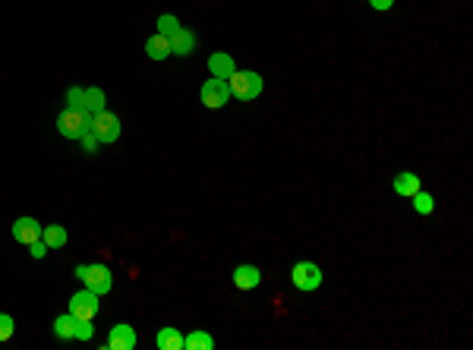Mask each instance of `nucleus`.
Listing matches in <instances>:
<instances>
[{
  "instance_id": "f257e3e1",
  "label": "nucleus",
  "mask_w": 473,
  "mask_h": 350,
  "mask_svg": "<svg viewBox=\"0 0 473 350\" xmlns=\"http://www.w3.org/2000/svg\"><path fill=\"white\" fill-rule=\"evenodd\" d=\"M227 89L231 98H240V101H253L262 95V76L253 69H237L233 76H227Z\"/></svg>"
},
{
  "instance_id": "f03ea898",
  "label": "nucleus",
  "mask_w": 473,
  "mask_h": 350,
  "mask_svg": "<svg viewBox=\"0 0 473 350\" xmlns=\"http://www.w3.org/2000/svg\"><path fill=\"white\" fill-rule=\"evenodd\" d=\"M57 130H60L63 139H83L92 130V114L83 108H67L57 117Z\"/></svg>"
},
{
  "instance_id": "7ed1b4c3",
  "label": "nucleus",
  "mask_w": 473,
  "mask_h": 350,
  "mask_svg": "<svg viewBox=\"0 0 473 350\" xmlns=\"http://www.w3.org/2000/svg\"><path fill=\"white\" fill-rule=\"evenodd\" d=\"M76 278H83V284L89 290H95L98 297L108 294L114 288V278H110L108 265H76Z\"/></svg>"
},
{
  "instance_id": "20e7f679",
  "label": "nucleus",
  "mask_w": 473,
  "mask_h": 350,
  "mask_svg": "<svg viewBox=\"0 0 473 350\" xmlns=\"http://www.w3.org/2000/svg\"><path fill=\"white\" fill-rule=\"evenodd\" d=\"M227 101H231V89H227V79H218V76H212V79H206V83H202V104H206L208 110L224 108Z\"/></svg>"
},
{
  "instance_id": "39448f33",
  "label": "nucleus",
  "mask_w": 473,
  "mask_h": 350,
  "mask_svg": "<svg viewBox=\"0 0 473 350\" xmlns=\"http://www.w3.org/2000/svg\"><path fill=\"white\" fill-rule=\"evenodd\" d=\"M98 303H101V297L95 294V290H79V294H73V300H69V312H73L76 319H85V322H92V319L98 316Z\"/></svg>"
},
{
  "instance_id": "423d86ee",
  "label": "nucleus",
  "mask_w": 473,
  "mask_h": 350,
  "mask_svg": "<svg viewBox=\"0 0 473 350\" xmlns=\"http://www.w3.org/2000/svg\"><path fill=\"white\" fill-rule=\"evenodd\" d=\"M92 133L101 139V145L104 142H117V139H120V117L110 114V110L95 114V117H92Z\"/></svg>"
},
{
  "instance_id": "0eeeda50",
  "label": "nucleus",
  "mask_w": 473,
  "mask_h": 350,
  "mask_svg": "<svg viewBox=\"0 0 473 350\" xmlns=\"http://www.w3.org/2000/svg\"><path fill=\"white\" fill-rule=\"evenodd\" d=\"M290 278H294L297 290H315L319 284H322V268L313 265V262H297L294 272H290Z\"/></svg>"
},
{
  "instance_id": "6e6552de",
  "label": "nucleus",
  "mask_w": 473,
  "mask_h": 350,
  "mask_svg": "<svg viewBox=\"0 0 473 350\" xmlns=\"http://www.w3.org/2000/svg\"><path fill=\"white\" fill-rule=\"evenodd\" d=\"M104 347H108V350H133V347H136V331H133V325H126V322L114 325Z\"/></svg>"
},
{
  "instance_id": "1a4fd4ad",
  "label": "nucleus",
  "mask_w": 473,
  "mask_h": 350,
  "mask_svg": "<svg viewBox=\"0 0 473 350\" xmlns=\"http://www.w3.org/2000/svg\"><path fill=\"white\" fill-rule=\"evenodd\" d=\"M13 240L22 243V247L42 240V224H38L35 218H16L13 221Z\"/></svg>"
},
{
  "instance_id": "9d476101",
  "label": "nucleus",
  "mask_w": 473,
  "mask_h": 350,
  "mask_svg": "<svg viewBox=\"0 0 473 350\" xmlns=\"http://www.w3.org/2000/svg\"><path fill=\"white\" fill-rule=\"evenodd\" d=\"M262 275H259V268L256 265H237L233 268V288L237 290H253L259 288Z\"/></svg>"
},
{
  "instance_id": "9b49d317",
  "label": "nucleus",
  "mask_w": 473,
  "mask_h": 350,
  "mask_svg": "<svg viewBox=\"0 0 473 350\" xmlns=\"http://www.w3.org/2000/svg\"><path fill=\"white\" fill-rule=\"evenodd\" d=\"M167 42H171V54H177V57H186V54L196 51V35H192L190 28H183V26H180L177 35H171Z\"/></svg>"
},
{
  "instance_id": "f8f14e48",
  "label": "nucleus",
  "mask_w": 473,
  "mask_h": 350,
  "mask_svg": "<svg viewBox=\"0 0 473 350\" xmlns=\"http://www.w3.org/2000/svg\"><path fill=\"white\" fill-rule=\"evenodd\" d=\"M208 73L218 76V79H227V76L237 73V67H233V57L231 54H212L208 57Z\"/></svg>"
},
{
  "instance_id": "ddd939ff",
  "label": "nucleus",
  "mask_w": 473,
  "mask_h": 350,
  "mask_svg": "<svg viewBox=\"0 0 473 350\" xmlns=\"http://www.w3.org/2000/svg\"><path fill=\"white\" fill-rule=\"evenodd\" d=\"M145 54H149L151 60H165V57H171V42H167L161 32H155L149 42H145Z\"/></svg>"
},
{
  "instance_id": "4468645a",
  "label": "nucleus",
  "mask_w": 473,
  "mask_h": 350,
  "mask_svg": "<svg viewBox=\"0 0 473 350\" xmlns=\"http://www.w3.org/2000/svg\"><path fill=\"white\" fill-rule=\"evenodd\" d=\"M42 240L48 243V249H60V247H67L69 233L63 224H48V227H42Z\"/></svg>"
},
{
  "instance_id": "2eb2a0df",
  "label": "nucleus",
  "mask_w": 473,
  "mask_h": 350,
  "mask_svg": "<svg viewBox=\"0 0 473 350\" xmlns=\"http://www.w3.org/2000/svg\"><path fill=\"white\" fill-rule=\"evenodd\" d=\"M155 347L158 350H183V335L177 328H161L155 335Z\"/></svg>"
},
{
  "instance_id": "dca6fc26",
  "label": "nucleus",
  "mask_w": 473,
  "mask_h": 350,
  "mask_svg": "<svg viewBox=\"0 0 473 350\" xmlns=\"http://www.w3.org/2000/svg\"><path fill=\"white\" fill-rule=\"evenodd\" d=\"M212 347H215V338L202 328L190 331V335L183 338V350H212Z\"/></svg>"
},
{
  "instance_id": "f3484780",
  "label": "nucleus",
  "mask_w": 473,
  "mask_h": 350,
  "mask_svg": "<svg viewBox=\"0 0 473 350\" xmlns=\"http://www.w3.org/2000/svg\"><path fill=\"white\" fill-rule=\"evenodd\" d=\"M76 322H79V319H76L73 312H67V316H57V319H54V335L60 338V341H76Z\"/></svg>"
},
{
  "instance_id": "a211bd4d",
  "label": "nucleus",
  "mask_w": 473,
  "mask_h": 350,
  "mask_svg": "<svg viewBox=\"0 0 473 350\" xmlns=\"http://www.w3.org/2000/svg\"><path fill=\"white\" fill-rule=\"evenodd\" d=\"M395 192H398V196H407V199H410L413 192H420V177H417V174H410V171L398 174V177H395Z\"/></svg>"
},
{
  "instance_id": "6ab92c4d",
  "label": "nucleus",
  "mask_w": 473,
  "mask_h": 350,
  "mask_svg": "<svg viewBox=\"0 0 473 350\" xmlns=\"http://www.w3.org/2000/svg\"><path fill=\"white\" fill-rule=\"evenodd\" d=\"M83 108L89 110L92 117H95V114H101V110H104V92H101V89H85Z\"/></svg>"
},
{
  "instance_id": "aec40b11",
  "label": "nucleus",
  "mask_w": 473,
  "mask_h": 350,
  "mask_svg": "<svg viewBox=\"0 0 473 350\" xmlns=\"http://www.w3.org/2000/svg\"><path fill=\"white\" fill-rule=\"evenodd\" d=\"M410 199H413V208H417L420 215H432V208H435V199H432L429 192H423V190L413 192Z\"/></svg>"
},
{
  "instance_id": "412c9836",
  "label": "nucleus",
  "mask_w": 473,
  "mask_h": 350,
  "mask_svg": "<svg viewBox=\"0 0 473 350\" xmlns=\"http://www.w3.org/2000/svg\"><path fill=\"white\" fill-rule=\"evenodd\" d=\"M177 28H180V22H177V16H171V13H165L161 19H158V32L165 35V38H171V35H177Z\"/></svg>"
},
{
  "instance_id": "4be33fe9",
  "label": "nucleus",
  "mask_w": 473,
  "mask_h": 350,
  "mask_svg": "<svg viewBox=\"0 0 473 350\" xmlns=\"http://www.w3.org/2000/svg\"><path fill=\"white\" fill-rule=\"evenodd\" d=\"M13 331H16L13 316H7V312H0V344L10 341V338H13Z\"/></svg>"
},
{
  "instance_id": "5701e85b",
  "label": "nucleus",
  "mask_w": 473,
  "mask_h": 350,
  "mask_svg": "<svg viewBox=\"0 0 473 350\" xmlns=\"http://www.w3.org/2000/svg\"><path fill=\"white\" fill-rule=\"evenodd\" d=\"M79 142H83V149H85V151H89V155H95V151H98V149H101V139H98V136H95V133H92V130H89V133H85V136H83V139H79Z\"/></svg>"
},
{
  "instance_id": "b1692460",
  "label": "nucleus",
  "mask_w": 473,
  "mask_h": 350,
  "mask_svg": "<svg viewBox=\"0 0 473 350\" xmlns=\"http://www.w3.org/2000/svg\"><path fill=\"white\" fill-rule=\"evenodd\" d=\"M83 98H85V89H76V85H73V89L67 92V108H83Z\"/></svg>"
},
{
  "instance_id": "393cba45",
  "label": "nucleus",
  "mask_w": 473,
  "mask_h": 350,
  "mask_svg": "<svg viewBox=\"0 0 473 350\" xmlns=\"http://www.w3.org/2000/svg\"><path fill=\"white\" fill-rule=\"evenodd\" d=\"M76 341H92V322H85V319L76 322Z\"/></svg>"
},
{
  "instance_id": "a878e982",
  "label": "nucleus",
  "mask_w": 473,
  "mask_h": 350,
  "mask_svg": "<svg viewBox=\"0 0 473 350\" xmlns=\"http://www.w3.org/2000/svg\"><path fill=\"white\" fill-rule=\"evenodd\" d=\"M28 253H32V259H44V256H48V243L44 240L28 243Z\"/></svg>"
},
{
  "instance_id": "bb28decb",
  "label": "nucleus",
  "mask_w": 473,
  "mask_h": 350,
  "mask_svg": "<svg viewBox=\"0 0 473 350\" xmlns=\"http://www.w3.org/2000/svg\"><path fill=\"white\" fill-rule=\"evenodd\" d=\"M370 3H372V10H388L395 0H370Z\"/></svg>"
}]
</instances>
